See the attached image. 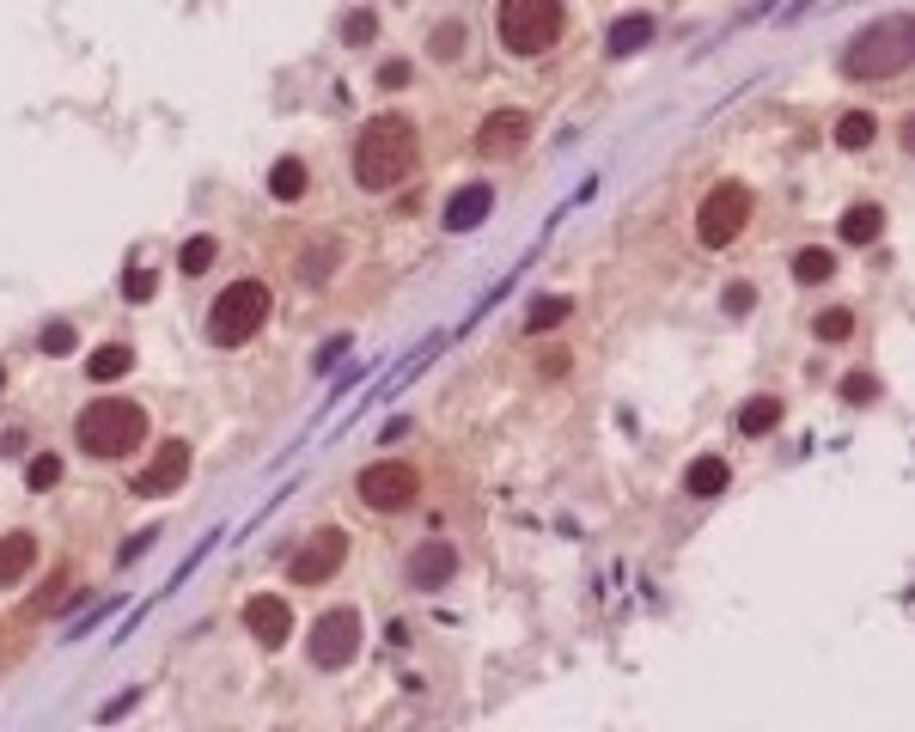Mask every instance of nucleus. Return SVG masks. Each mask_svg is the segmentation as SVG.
<instances>
[{
  "label": "nucleus",
  "instance_id": "nucleus-21",
  "mask_svg": "<svg viewBox=\"0 0 915 732\" xmlns=\"http://www.w3.org/2000/svg\"><path fill=\"white\" fill-rule=\"evenodd\" d=\"M879 226H885V214H879L873 202L849 208V214H842V245H873V238H879Z\"/></svg>",
  "mask_w": 915,
  "mask_h": 732
},
{
  "label": "nucleus",
  "instance_id": "nucleus-11",
  "mask_svg": "<svg viewBox=\"0 0 915 732\" xmlns=\"http://www.w3.org/2000/svg\"><path fill=\"white\" fill-rule=\"evenodd\" d=\"M245 629L257 635V647H287V635H294V605L275 598V593L250 598V605H245Z\"/></svg>",
  "mask_w": 915,
  "mask_h": 732
},
{
  "label": "nucleus",
  "instance_id": "nucleus-22",
  "mask_svg": "<svg viewBox=\"0 0 915 732\" xmlns=\"http://www.w3.org/2000/svg\"><path fill=\"white\" fill-rule=\"evenodd\" d=\"M873 135H879V123H873L867 110H849L837 123V147H849V153H861V147H873Z\"/></svg>",
  "mask_w": 915,
  "mask_h": 732
},
{
  "label": "nucleus",
  "instance_id": "nucleus-12",
  "mask_svg": "<svg viewBox=\"0 0 915 732\" xmlns=\"http://www.w3.org/2000/svg\"><path fill=\"white\" fill-rule=\"evenodd\" d=\"M452 574H458V549L440 544V537H428V544L409 556V586H416V593H434V586H446Z\"/></svg>",
  "mask_w": 915,
  "mask_h": 732
},
{
  "label": "nucleus",
  "instance_id": "nucleus-29",
  "mask_svg": "<svg viewBox=\"0 0 915 732\" xmlns=\"http://www.w3.org/2000/svg\"><path fill=\"white\" fill-rule=\"evenodd\" d=\"M373 32H379V18L367 13V7H360V13H348V18H342V37H348V44H373Z\"/></svg>",
  "mask_w": 915,
  "mask_h": 732
},
{
  "label": "nucleus",
  "instance_id": "nucleus-31",
  "mask_svg": "<svg viewBox=\"0 0 915 732\" xmlns=\"http://www.w3.org/2000/svg\"><path fill=\"white\" fill-rule=\"evenodd\" d=\"M849 330H854L849 312H818V343H842Z\"/></svg>",
  "mask_w": 915,
  "mask_h": 732
},
{
  "label": "nucleus",
  "instance_id": "nucleus-32",
  "mask_svg": "<svg viewBox=\"0 0 915 732\" xmlns=\"http://www.w3.org/2000/svg\"><path fill=\"white\" fill-rule=\"evenodd\" d=\"M336 250H342L336 238H318V250H311V257H306V275H324V269L336 263Z\"/></svg>",
  "mask_w": 915,
  "mask_h": 732
},
{
  "label": "nucleus",
  "instance_id": "nucleus-7",
  "mask_svg": "<svg viewBox=\"0 0 915 732\" xmlns=\"http://www.w3.org/2000/svg\"><path fill=\"white\" fill-rule=\"evenodd\" d=\"M360 500L373 507V513H404V507H416L421 495V476L409 464H373V470H360Z\"/></svg>",
  "mask_w": 915,
  "mask_h": 732
},
{
  "label": "nucleus",
  "instance_id": "nucleus-27",
  "mask_svg": "<svg viewBox=\"0 0 915 732\" xmlns=\"http://www.w3.org/2000/svg\"><path fill=\"white\" fill-rule=\"evenodd\" d=\"M793 281H830V250H800V257H793Z\"/></svg>",
  "mask_w": 915,
  "mask_h": 732
},
{
  "label": "nucleus",
  "instance_id": "nucleus-34",
  "mask_svg": "<svg viewBox=\"0 0 915 732\" xmlns=\"http://www.w3.org/2000/svg\"><path fill=\"white\" fill-rule=\"evenodd\" d=\"M404 79H409V62H385V67H379V86H385V92H391V86H404Z\"/></svg>",
  "mask_w": 915,
  "mask_h": 732
},
{
  "label": "nucleus",
  "instance_id": "nucleus-20",
  "mask_svg": "<svg viewBox=\"0 0 915 732\" xmlns=\"http://www.w3.org/2000/svg\"><path fill=\"white\" fill-rule=\"evenodd\" d=\"M269 196H275V202H299V196H306V165H299V159H275V165H269Z\"/></svg>",
  "mask_w": 915,
  "mask_h": 732
},
{
  "label": "nucleus",
  "instance_id": "nucleus-1",
  "mask_svg": "<svg viewBox=\"0 0 915 732\" xmlns=\"http://www.w3.org/2000/svg\"><path fill=\"white\" fill-rule=\"evenodd\" d=\"M409 172H416V128L385 110L355 140V177L367 189H391V184H404Z\"/></svg>",
  "mask_w": 915,
  "mask_h": 732
},
{
  "label": "nucleus",
  "instance_id": "nucleus-10",
  "mask_svg": "<svg viewBox=\"0 0 915 732\" xmlns=\"http://www.w3.org/2000/svg\"><path fill=\"white\" fill-rule=\"evenodd\" d=\"M184 476H189V439H165V446L153 452V464L135 476V495H140V500L177 495V488H184Z\"/></svg>",
  "mask_w": 915,
  "mask_h": 732
},
{
  "label": "nucleus",
  "instance_id": "nucleus-16",
  "mask_svg": "<svg viewBox=\"0 0 915 732\" xmlns=\"http://www.w3.org/2000/svg\"><path fill=\"white\" fill-rule=\"evenodd\" d=\"M683 488H690V495H720V488H732V470H727V458H714V452H702L696 464L683 470Z\"/></svg>",
  "mask_w": 915,
  "mask_h": 732
},
{
  "label": "nucleus",
  "instance_id": "nucleus-26",
  "mask_svg": "<svg viewBox=\"0 0 915 732\" xmlns=\"http://www.w3.org/2000/svg\"><path fill=\"white\" fill-rule=\"evenodd\" d=\"M62 483V458L55 452H44V458H32V464H25V488H37V495H44V488H55Z\"/></svg>",
  "mask_w": 915,
  "mask_h": 732
},
{
  "label": "nucleus",
  "instance_id": "nucleus-38",
  "mask_svg": "<svg viewBox=\"0 0 915 732\" xmlns=\"http://www.w3.org/2000/svg\"><path fill=\"white\" fill-rule=\"evenodd\" d=\"M0 390H7V373H0Z\"/></svg>",
  "mask_w": 915,
  "mask_h": 732
},
{
  "label": "nucleus",
  "instance_id": "nucleus-9",
  "mask_svg": "<svg viewBox=\"0 0 915 732\" xmlns=\"http://www.w3.org/2000/svg\"><path fill=\"white\" fill-rule=\"evenodd\" d=\"M342 556H348V531H336V525L311 531L306 549L294 556V586H324V580L342 568Z\"/></svg>",
  "mask_w": 915,
  "mask_h": 732
},
{
  "label": "nucleus",
  "instance_id": "nucleus-37",
  "mask_svg": "<svg viewBox=\"0 0 915 732\" xmlns=\"http://www.w3.org/2000/svg\"><path fill=\"white\" fill-rule=\"evenodd\" d=\"M903 147L915 153V116H903Z\"/></svg>",
  "mask_w": 915,
  "mask_h": 732
},
{
  "label": "nucleus",
  "instance_id": "nucleus-30",
  "mask_svg": "<svg viewBox=\"0 0 915 732\" xmlns=\"http://www.w3.org/2000/svg\"><path fill=\"white\" fill-rule=\"evenodd\" d=\"M74 343H79V336H74V324H49V330H44V343H37V348H44V355H74Z\"/></svg>",
  "mask_w": 915,
  "mask_h": 732
},
{
  "label": "nucleus",
  "instance_id": "nucleus-18",
  "mask_svg": "<svg viewBox=\"0 0 915 732\" xmlns=\"http://www.w3.org/2000/svg\"><path fill=\"white\" fill-rule=\"evenodd\" d=\"M128 367H135V348H128V343H110V348H98V355L86 360V373H92V385H110V379H123Z\"/></svg>",
  "mask_w": 915,
  "mask_h": 732
},
{
  "label": "nucleus",
  "instance_id": "nucleus-14",
  "mask_svg": "<svg viewBox=\"0 0 915 732\" xmlns=\"http://www.w3.org/2000/svg\"><path fill=\"white\" fill-rule=\"evenodd\" d=\"M489 208H495V189H489V184H465L446 202V233H470V226H482Z\"/></svg>",
  "mask_w": 915,
  "mask_h": 732
},
{
  "label": "nucleus",
  "instance_id": "nucleus-25",
  "mask_svg": "<svg viewBox=\"0 0 915 732\" xmlns=\"http://www.w3.org/2000/svg\"><path fill=\"white\" fill-rule=\"evenodd\" d=\"M568 312H574V306H568V299H537V306H531V312H525V330H531V336H537V330H556V324H561V318H568Z\"/></svg>",
  "mask_w": 915,
  "mask_h": 732
},
{
  "label": "nucleus",
  "instance_id": "nucleus-5",
  "mask_svg": "<svg viewBox=\"0 0 915 732\" xmlns=\"http://www.w3.org/2000/svg\"><path fill=\"white\" fill-rule=\"evenodd\" d=\"M561 37V0H500V44L512 55H543Z\"/></svg>",
  "mask_w": 915,
  "mask_h": 732
},
{
  "label": "nucleus",
  "instance_id": "nucleus-8",
  "mask_svg": "<svg viewBox=\"0 0 915 732\" xmlns=\"http://www.w3.org/2000/svg\"><path fill=\"white\" fill-rule=\"evenodd\" d=\"M306 647H311V666H324V671L348 666V659L360 654V617L355 610H324Z\"/></svg>",
  "mask_w": 915,
  "mask_h": 732
},
{
  "label": "nucleus",
  "instance_id": "nucleus-3",
  "mask_svg": "<svg viewBox=\"0 0 915 732\" xmlns=\"http://www.w3.org/2000/svg\"><path fill=\"white\" fill-rule=\"evenodd\" d=\"M74 439H79V452H92V458H128L147 439V409L128 404V397H98V404L79 409Z\"/></svg>",
  "mask_w": 915,
  "mask_h": 732
},
{
  "label": "nucleus",
  "instance_id": "nucleus-24",
  "mask_svg": "<svg viewBox=\"0 0 915 732\" xmlns=\"http://www.w3.org/2000/svg\"><path fill=\"white\" fill-rule=\"evenodd\" d=\"M208 263H214V238H208V233H196L184 250H177V269H184V275H202Z\"/></svg>",
  "mask_w": 915,
  "mask_h": 732
},
{
  "label": "nucleus",
  "instance_id": "nucleus-23",
  "mask_svg": "<svg viewBox=\"0 0 915 732\" xmlns=\"http://www.w3.org/2000/svg\"><path fill=\"white\" fill-rule=\"evenodd\" d=\"M159 294V275L147 263H128V275H123V299H135V306H147V299Z\"/></svg>",
  "mask_w": 915,
  "mask_h": 732
},
{
  "label": "nucleus",
  "instance_id": "nucleus-15",
  "mask_svg": "<svg viewBox=\"0 0 915 732\" xmlns=\"http://www.w3.org/2000/svg\"><path fill=\"white\" fill-rule=\"evenodd\" d=\"M32 561H37V537L32 531H7V537H0V586L25 580L32 574Z\"/></svg>",
  "mask_w": 915,
  "mask_h": 732
},
{
  "label": "nucleus",
  "instance_id": "nucleus-19",
  "mask_svg": "<svg viewBox=\"0 0 915 732\" xmlns=\"http://www.w3.org/2000/svg\"><path fill=\"white\" fill-rule=\"evenodd\" d=\"M769 427H781V397H751V404L739 409V434L757 439V434H769Z\"/></svg>",
  "mask_w": 915,
  "mask_h": 732
},
{
  "label": "nucleus",
  "instance_id": "nucleus-33",
  "mask_svg": "<svg viewBox=\"0 0 915 732\" xmlns=\"http://www.w3.org/2000/svg\"><path fill=\"white\" fill-rule=\"evenodd\" d=\"M751 299H757V294H751L745 281H732V287H727V312H732V318H745V312H751Z\"/></svg>",
  "mask_w": 915,
  "mask_h": 732
},
{
  "label": "nucleus",
  "instance_id": "nucleus-36",
  "mask_svg": "<svg viewBox=\"0 0 915 732\" xmlns=\"http://www.w3.org/2000/svg\"><path fill=\"white\" fill-rule=\"evenodd\" d=\"M452 44H458V25H446V32H434V49H440V55H458Z\"/></svg>",
  "mask_w": 915,
  "mask_h": 732
},
{
  "label": "nucleus",
  "instance_id": "nucleus-28",
  "mask_svg": "<svg viewBox=\"0 0 915 732\" xmlns=\"http://www.w3.org/2000/svg\"><path fill=\"white\" fill-rule=\"evenodd\" d=\"M842 397H849L854 409L873 404V397H879V379H873V373H849V379H842Z\"/></svg>",
  "mask_w": 915,
  "mask_h": 732
},
{
  "label": "nucleus",
  "instance_id": "nucleus-6",
  "mask_svg": "<svg viewBox=\"0 0 915 732\" xmlns=\"http://www.w3.org/2000/svg\"><path fill=\"white\" fill-rule=\"evenodd\" d=\"M745 220H751V189L720 184V189H708V202H702V214H696V238L708 250H727L732 238L745 233Z\"/></svg>",
  "mask_w": 915,
  "mask_h": 732
},
{
  "label": "nucleus",
  "instance_id": "nucleus-13",
  "mask_svg": "<svg viewBox=\"0 0 915 732\" xmlns=\"http://www.w3.org/2000/svg\"><path fill=\"white\" fill-rule=\"evenodd\" d=\"M525 140H531V116H525V110H495V116L477 128L482 153H519Z\"/></svg>",
  "mask_w": 915,
  "mask_h": 732
},
{
  "label": "nucleus",
  "instance_id": "nucleus-4",
  "mask_svg": "<svg viewBox=\"0 0 915 732\" xmlns=\"http://www.w3.org/2000/svg\"><path fill=\"white\" fill-rule=\"evenodd\" d=\"M263 318H269V287L263 281H233V287L214 299V312H208V343L238 348L263 330Z\"/></svg>",
  "mask_w": 915,
  "mask_h": 732
},
{
  "label": "nucleus",
  "instance_id": "nucleus-17",
  "mask_svg": "<svg viewBox=\"0 0 915 732\" xmlns=\"http://www.w3.org/2000/svg\"><path fill=\"white\" fill-rule=\"evenodd\" d=\"M647 37H653V18L647 13H629V18L610 25L605 49H610V55H635V49H647Z\"/></svg>",
  "mask_w": 915,
  "mask_h": 732
},
{
  "label": "nucleus",
  "instance_id": "nucleus-2",
  "mask_svg": "<svg viewBox=\"0 0 915 732\" xmlns=\"http://www.w3.org/2000/svg\"><path fill=\"white\" fill-rule=\"evenodd\" d=\"M903 67H915V13L879 18V25H867L842 49V74L849 79H891Z\"/></svg>",
  "mask_w": 915,
  "mask_h": 732
},
{
  "label": "nucleus",
  "instance_id": "nucleus-35",
  "mask_svg": "<svg viewBox=\"0 0 915 732\" xmlns=\"http://www.w3.org/2000/svg\"><path fill=\"white\" fill-rule=\"evenodd\" d=\"M147 544H153V531H135V537H128V544H123V561H135V556H140V549H147Z\"/></svg>",
  "mask_w": 915,
  "mask_h": 732
}]
</instances>
